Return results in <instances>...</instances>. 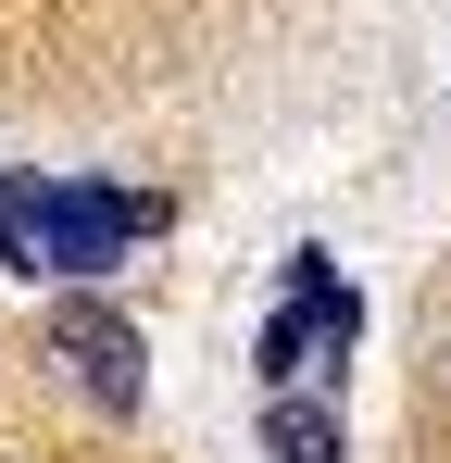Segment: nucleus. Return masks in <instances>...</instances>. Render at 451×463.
Listing matches in <instances>:
<instances>
[{"label":"nucleus","mask_w":451,"mask_h":463,"mask_svg":"<svg viewBox=\"0 0 451 463\" xmlns=\"http://www.w3.org/2000/svg\"><path fill=\"white\" fill-rule=\"evenodd\" d=\"M150 226H163V201H139V188L0 175V263H13V276H113Z\"/></svg>","instance_id":"nucleus-1"},{"label":"nucleus","mask_w":451,"mask_h":463,"mask_svg":"<svg viewBox=\"0 0 451 463\" xmlns=\"http://www.w3.org/2000/svg\"><path fill=\"white\" fill-rule=\"evenodd\" d=\"M351 338H364V301L339 288V263H326V250H301V263H289V313L264 326V376L301 388V376H326Z\"/></svg>","instance_id":"nucleus-2"},{"label":"nucleus","mask_w":451,"mask_h":463,"mask_svg":"<svg viewBox=\"0 0 451 463\" xmlns=\"http://www.w3.org/2000/svg\"><path fill=\"white\" fill-rule=\"evenodd\" d=\"M51 364H63L101 413H139V326H126V313L63 301V313H51Z\"/></svg>","instance_id":"nucleus-3"},{"label":"nucleus","mask_w":451,"mask_h":463,"mask_svg":"<svg viewBox=\"0 0 451 463\" xmlns=\"http://www.w3.org/2000/svg\"><path fill=\"white\" fill-rule=\"evenodd\" d=\"M264 439H276V463H339V426H326V401H289V388H276V426H264Z\"/></svg>","instance_id":"nucleus-4"}]
</instances>
